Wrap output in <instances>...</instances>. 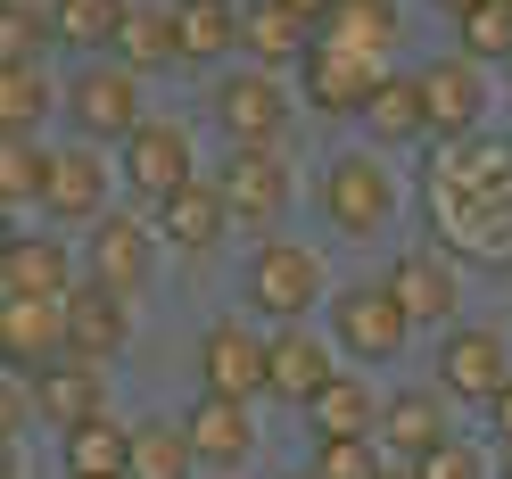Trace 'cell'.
<instances>
[{
  "label": "cell",
  "mask_w": 512,
  "mask_h": 479,
  "mask_svg": "<svg viewBox=\"0 0 512 479\" xmlns=\"http://www.w3.org/2000/svg\"><path fill=\"white\" fill-rule=\"evenodd\" d=\"M83 265H75V281H91V290H108V298H124L133 306L149 281H157V232H149V215H100V223H83Z\"/></svg>",
  "instance_id": "277c9868"
},
{
  "label": "cell",
  "mask_w": 512,
  "mask_h": 479,
  "mask_svg": "<svg viewBox=\"0 0 512 479\" xmlns=\"http://www.w3.org/2000/svg\"><path fill=\"white\" fill-rule=\"evenodd\" d=\"M199 397H223V405H256L265 397V331H248L240 314L199 331Z\"/></svg>",
  "instance_id": "30bf717a"
},
{
  "label": "cell",
  "mask_w": 512,
  "mask_h": 479,
  "mask_svg": "<svg viewBox=\"0 0 512 479\" xmlns=\"http://www.w3.org/2000/svg\"><path fill=\"white\" fill-rule=\"evenodd\" d=\"M380 290L397 298V314H405L413 331H446V323H455V306H463V273H455L446 248H405Z\"/></svg>",
  "instance_id": "4fadbf2b"
},
{
  "label": "cell",
  "mask_w": 512,
  "mask_h": 479,
  "mask_svg": "<svg viewBox=\"0 0 512 479\" xmlns=\"http://www.w3.org/2000/svg\"><path fill=\"white\" fill-rule=\"evenodd\" d=\"M372 471H380V446L372 438H314L306 479H372Z\"/></svg>",
  "instance_id": "e575fe53"
},
{
  "label": "cell",
  "mask_w": 512,
  "mask_h": 479,
  "mask_svg": "<svg viewBox=\"0 0 512 479\" xmlns=\"http://www.w3.org/2000/svg\"><path fill=\"white\" fill-rule=\"evenodd\" d=\"M323 339H331V356L347 364H397L405 347H413V323L397 314V298L380 290V281H347V290L323 298Z\"/></svg>",
  "instance_id": "7a4b0ae2"
},
{
  "label": "cell",
  "mask_w": 512,
  "mask_h": 479,
  "mask_svg": "<svg viewBox=\"0 0 512 479\" xmlns=\"http://www.w3.org/2000/svg\"><path fill=\"white\" fill-rule=\"evenodd\" d=\"M108 149H83V141H67V149H50V174H42V215L50 223H100L108 215Z\"/></svg>",
  "instance_id": "5bb4252c"
},
{
  "label": "cell",
  "mask_w": 512,
  "mask_h": 479,
  "mask_svg": "<svg viewBox=\"0 0 512 479\" xmlns=\"http://www.w3.org/2000/svg\"><path fill=\"white\" fill-rule=\"evenodd\" d=\"M207 182H215L223 215H232V223H248V232H273V223L290 215V199H298L290 157H281V149H232Z\"/></svg>",
  "instance_id": "ba28073f"
},
{
  "label": "cell",
  "mask_w": 512,
  "mask_h": 479,
  "mask_svg": "<svg viewBox=\"0 0 512 479\" xmlns=\"http://www.w3.org/2000/svg\"><path fill=\"white\" fill-rule=\"evenodd\" d=\"M207 108H215V133L232 149H281V133H290V83L256 75V67H223Z\"/></svg>",
  "instance_id": "5b68a950"
},
{
  "label": "cell",
  "mask_w": 512,
  "mask_h": 479,
  "mask_svg": "<svg viewBox=\"0 0 512 479\" xmlns=\"http://www.w3.org/2000/svg\"><path fill=\"white\" fill-rule=\"evenodd\" d=\"M25 405H34V422L75 430V422H91V413H108V380L91 364H75V356H58V364H42L34 380H25Z\"/></svg>",
  "instance_id": "ffe728a7"
},
{
  "label": "cell",
  "mask_w": 512,
  "mask_h": 479,
  "mask_svg": "<svg viewBox=\"0 0 512 479\" xmlns=\"http://www.w3.org/2000/svg\"><path fill=\"white\" fill-rule=\"evenodd\" d=\"M199 463H190L182 446V422H124V479H190Z\"/></svg>",
  "instance_id": "f1b7e54d"
},
{
  "label": "cell",
  "mask_w": 512,
  "mask_h": 479,
  "mask_svg": "<svg viewBox=\"0 0 512 479\" xmlns=\"http://www.w3.org/2000/svg\"><path fill=\"white\" fill-rule=\"evenodd\" d=\"M50 100H58V83L42 58H0V141H42Z\"/></svg>",
  "instance_id": "484cf974"
},
{
  "label": "cell",
  "mask_w": 512,
  "mask_h": 479,
  "mask_svg": "<svg viewBox=\"0 0 512 479\" xmlns=\"http://www.w3.org/2000/svg\"><path fill=\"white\" fill-rule=\"evenodd\" d=\"M504 67H512V58H504Z\"/></svg>",
  "instance_id": "7dc6e473"
},
{
  "label": "cell",
  "mask_w": 512,
  "mask_h": 479,
  "mask_svg": "<svg viewBox=\"0 0 512 479\" xmlns=\"http://www.w3.org/2000/svg\"><path fill=\"white\" fill-rule=\"evenodd\" d=\"M356 124L372 133V149H405V141H422V100H413V75H380Z\"/></svg>",
  "instance_id": "4dcf8cb0"
},
{
  "label": "cell",
  "mask_w": 512,
  "mask_h": 479,
  "mask_svg": "<svg viewBox=\"0 0 512 479\" xmlns=\"http://www.w3.org/2000/svg\"><path fill=\"white\" fill-rule=\"evenodd\" d=\"M331 372H339V356H331V339L314 331V323H281V331H265V397L306 405Z\"/></svg>",
  "instance_id": "2e32d148"
},
{
  "label": "cell",
  "mask_w": 512,
  "mask_h": 479,
  "mask_svg": "<svg viewBox=\"0 0 512 479\" xmlns=\"http://www.w3.org/2000/svg\"><path fill=\"white\" fill-rule=\"evenodd\" d=\"M50 174V141H0V207H34Z\"/></svg>",
  "instance_id": "836d02e7"
},
{
  "label": "cell",
  "mask_w": 512,
  "mask_h": 479,
  "mask_svg": "<svg viewBox=\"0 0 512 479\" xmlns=\"http://www.w3.org/2000/svg\"><path fill=\"white\" fill-rule=\"evenodd\" d=\"M124 347H133V306L108 298V290H91V281H75L67 298H58V356H75V364H116Z\"/></svg>",
  "instance_id": "7c38bea8"
},
{
  "label": "cell",
  "mask_w": 512,
  "mask_h": 479,
  "mask_svg": "<svg viewBox=\"0 0 512 479\" xmlns=\"http://www.w3.org/2000/svg\"><path fill=\"white\" fill-rule=\"evenodd\" d=\"M265 9H281V17H298L306 34H314V25H323V9H331V0H265Z\"/></svg>",
  "instance_id": "f35d334b"
},
{
  "label": "cell",
  "mask_w": 512,
  "mask_h": 479,
  "mask_svg": "<svg viewBox=\"0 0 512 479\" xmlns=\"http://www.w3.org/2000/svg\"><path fill=\"white\" fill-rule=\"evenodd\" d=\"M0 479H17V446H0Z\"/></svg>",
  "instance_id": "60d3db41"
},
{
  "label": "cell",
  "mask_w": 512,
  "mask_h": 479,
  "mask_svg": "<svg viewBox=\"0 0 512 479\" xmlns=\"http://www.w3.org/2000/svg\"><path fill=\"white\" fill-rule=\"evenodd\" d=\"M75 290V248L50 240V232H17L9 248H0V298H42L58 306Z\"/></svg>",
  "instance_id": "ac0fdd59"
},
{
  "label": "cell",
  "mask_w": 512,
  "mask_h": 479,
  "mask_svg": "<svg viewBox=\"0 0 512 479\" xmlns=\"http://www.w3.org/2000/svg\"><path fill=\"white\" fill-rule=\"evenodd\" d=\"M58 455H67V479H124V422L91 413V422L58 430Z\"/></svg>",
  "instance_id": "f546056e"
},
{
  "label": "cell",
  "mask_w": 512,
  "mask_h": 479,
  "mask_svg": "<svg viewBox=\"0 0 512 479\" xmlns=\"http://www.w3.org/2000/svg\"><path fill=\"white\" fill-rule=\"evenodd\" d=\"M166 25H174L182 67H215V58L240 50V0H166Z\"/></svg>",
  "instance_id": "7402d4cb"
},
{
  "label": "cell",
  "mask_w": 512,
  "mask_h": 479,
  "mask_svg": "<svg viewBox=\"0 0 512 479\" xmlns=\"http://www.w3.org/2000/svg\"><path fill=\"white\" fill-rule=\"evenodd\" d=\"M116 67L133 75V83H149V75H166V67H182V50H174V25H166V9H124V25H116Z\"/></svg>",
  "instance_id": "4316f807"
},
{
  "label": "cell",
  "mask_w": 512,
  "mask_h": 479,
  "mask_svg": "<svg viewBox=\"0 0 512 479\" xmlns=\"http://www.w3.org/2000/svg\"><path fill=\"white\" fill-rule=\"evenodd\" d=\"M455 430H446V397L438 389H397L380 397V422H372V446L380 463H422L430 446H446Z\"/></svg>",
  "instance_id": "e0dca14e"
},
{
  "label": "cell",
  "mask_w": 512,
  "mask_h": 479,
  "mask_svg": "<svg viewBox=\"0 0 512 479\" xmlns=\"http://www.w3.org/2000/svg\"><path fill=\"white\" fill-rule=\"evenodd\" d=\"M298 75H306V100H314V116H364L372 83H380V67H364V58H347V50H331V42H306Z\"/></svg>",
  "instance_id": "44dd1931"
},
{
  "label": "cell",
  "mask_w": 512,
  "mask_h": 479,
  "mask_svg": "<svg viewBox=\"0 0 512 479\" xmlns=\"http://www.w3.org/2000/svg\"><path fill=\"white\" fill-rule=\"evenodd\" d=\"M182 446L190 463L215 471V479H240L248 455H256V405H223V397H199L182 413Z\"/></svg>",
  "instance_id": "9a60e30c"
},
{
  "label": "cell",
  "mask_w": 512,
  "mask_h": 479,
  "mask_svg": "<svg viewBox=\"0 0 512 479\" xmlns=\"http://www.w3.org/2000/svg\"><path fill=\"white\" fill-rule=\"evenodd\" d=\"M240 290H248V314H265L281 331V323H314V306L331 298V273H323V257L306 240H256Z\"/></svg>",
  "instance_id": "6da1fadb"
},
{
  "label": "cell",
  "mask_w": 512,
  "mask_h": 479,
  "mask_svg": "<svg viewBox=\"0 0 512 479\" xmlns=\"http://www.w3.org/2000/svg\"><path fill=\"white\" fill-rule=\"evenodd\" d=\"M504 157H512V141H504Z\"/></svg>",
  "instance_id": "f6af8a7d"
},
{
  "label": "cell",
  "mask_w": 512,
  "mask_h": 479,
  "mask_svg": "<svg viewBox=\"0 0 512 479\" xmlns=\"http://www.w3.org/2000/svg\"><path fill=\"white\" fill-rule=\"evenodd\" d=\"M455 58H471V67L512 58V0H479V9L455 17Z\"/></svg>",
  "instance_id": "d6a6232c"
},
{
  "label": "cell",
  "mask_w": 512,
  "mask_h": 479,
  "mask_svg": "<svg viewBox=\"0 0 512 479\" xmlns=\"http://www.w3.org/2000/svg\"><path fill=\"white\" fill-rule=\"evenodd\" d=\"M413 100H422V141H471L479 116H488V75L471 58L438 50L413 67Z\"/></svg>",
  "instance_id": "52a82bcc"
},
{
  "label": "cell",
  "mask_w": 512,
  "mask_h": 479,
  "mask_svg": "<svg viewBox=\"0 0 512 479\" xmlns=\"http://www.w3.org/2000/svg\"><path fill=\"white\" fill-rule=\"evenodd\" d=\"M149 232H157V240H174L182 257H207V248H223L232 215H223V199H215V182H207V174H190V182H174L166 199H157Z\"/></svg>",
  "instance_id": "d6986e66"
},
{
  "label": "cell",
  "mask_w": 512,
  "mask_h": 479,
  "mask_svg": "<svg viewBox=\"0 0 512 479\" xmlns=\"http://www.w3.org/2000/svg\"><path fill=\"white\" fill-rule=\"evenodd\" d=\"M290 479H306V471H290Z\"/></svg>",
  "instance_id": "bcb514c9"
},
{
  "label": "cell",
  "mask_w": 512,
  "mask_h": 479,
  "mask_svg": "<svg viewBox=\"0 0 512 479\" xmlns=\"http://www.w3.org/2000/svg\"><path fill=\"white\" fill-rule=\"evenodd\" d=\"M314 34H323L331 50H347V58H364V67H380L389 42L405 34V17H397V0H331Z\"/></svg>",
  "instance_id": "603a6c76"
},
{
  "label": "cell",
  "mask_w": 512,
  "mask_h": 479,
  "mask_svg": "<svg viewBox=\"0 0 512 479\" xmlns=\"http://www.w3.org/2000/svg\"><path fill=\"white\" fill-rule=\"evenodd\" d=\"M42 364H58V306L0 298V372L25 380V372H42Z\"/></svg>",
  "instance_id": "cb8c5ba5"
},
{
  "label": "cell",
  "mask_w": 512,
  "mask_h": 479,
  "mask_svg": "<svg viewBox=\"0 0 512 479\" xmlns=\"http://www.w3.org/2000/svg\"><path fill=\"white\" fill-rule=\"evenodd\" d=\"M496 479H512V455H504V471H496Z\"/></svg>",
  "instance_id": "ee69618b"
},
{
  "label": "cell",
  "mask_w": 512,
  "mask_h": 479,
  "mask_svg": "<svg viewBox=\"0 0 512 479\" xmlns=\"http://www.w3.org/2000/svg\"><path fill=\"white\" fill-rule=\"evenodd\" d=\"M58 116L75 124L83 149H108V141H124L141 124V83L124 75L116 58H83V67L58 83Z\"/></svg>",
  "instance_id": "3957f363"
},
{
  "label": "cell",
  "mask_w": 512,
  "mask_h": 479,
  "mask_svg": "<svg viewBox=\"0 0 512 479\" xmlns=\"http://www.w3.org/2000/svg\"><path fill=\"white\" fill-rule=\"evenodd\" d=\"M438 9H446V17H463V9H479V0H438Z\"/></svg>",
  "instance_id": "b9f144b4"
},
{
  "label": "cell",
  "mask_w": 512,
  "mask_h": 479,
  "mask_svg": "<svg viewBox=\"0 0 512 479\" xmlns=\"http://www.w3.org/2000/svg\"><path fill=\"white\" fill-rule=\"evenodd\" d=\"M298 413L314 422V438H372V422H380V389H372L364 372H331Z\"/></svg>",
  "instance_id": "d4e9b609"
},
{
  "label": "cell",
  "mask_w": 512,
  "mask_h": 479,
  "mask_svg": "<svg viewBox=\"0 0 512 479\" xmlns=\"http://www.w3.org/2000/svg\"><path fill=\"white\" fill-rule=\"evenodd\" d=\"M323 215L347 240H372L380 223L397 215V174L380 166V149H339L323 166Z\"/></svg>",
  "instance_id": "8992f818"
},
{
  "label": "cell",
  "mask_w": 512,
  "mask_h": 479,
  "mask_svg": "<svg viewBox=\"0 0 512 479\" xmlns=\"http://www.w3.org/2000/svg\"><path fill=\"white\" fill-rule=\"evenodd\" d=\"M124 9H133V0H50V34L67 50H83V58H108Z\"/></svg>",
  "instance_id": "1f68e13d"
},
{
  "label": "cell",
  "mask_w": 512,
  "mask_h": 479,
  "mask_svg": "<svg viewBox=\"0 0 512 479\" xmlns=\"http://www.w3.org/2000/svg\"><path fill=\"white\" fill-rule=\"evenodd\" d=\"M17 240V207H0V248H9Z\"/></svg>",
  "instance_id": "ab89813d"
},
{
  "label": "cell",
  "mask_w": 512,
  "mask_h": 479,
  "mask_svg": "<svg viewBox=\"0 0 512 479\" xmlns=\"http://www.w3.org/2000/svg\"><path fill=\"white\" fill-rule=\"evenodd\" d=\"M405 479H488V463H479L463 438H446V446H430L422 463H405Z\"/></svg>",
  "instance_id": "d590c367"
},
{
  "label": "cell",
  "mask_w": 512,
  "mask_h": 479,
  "mask_svg": "<svg viewBox=\"0 0 512 479\" xmlns=\"http://www.w3.org/2000/svg\"><path fill=\"white\" fill-rule=\"evenodd\" d=\"M488 430H496V446H504V455H512V380H504V389L488 397Z\"/></svg>",
  "instance_id": "74e56055"
},
{
  "label": "cell",
  "mask_w": 512,
  "mask_h": 479,
  "mask_svg": "<svg viewBox=\"0 0 512 479\" xmlns=\"http://www.w3.org/2000/svg\"><path fill=\"white\" fill-rule=\"evenodd\" d=\"M25 430H34V405H25V380L0 372V446H17Z\"/></svg>",
  "instance_id": "8d00e7d4"
},
{
  "label": "cell",
  "mask_w": 512,
  "mask_h": 479,
  "mask_svg": "<svg viewBox=\"0 0 512 479\" xmlns=\"http://www.w3.org/2000/svg\"><path fill=\"white\" fill-rule=\"evenodd\" d=\"M108 174L133 190V199H149V207H157L174 182L199 174V166H190V133H182V124H166V116H141L133 133L116 141V166H108Z\"/></svg>",
  "instance_id": "8fae6325"
},
{
  "label": "cell",
  "mask_w": 512,
  "mask_h": 479,
  "mask_svg": "<svg viewBox=\"0 0 512 479\" xmlns=\"http://www.w3.org/2000/svg\"><path fill=\"white\" fill-rule=\"evenodd\" d=\"M504 380H512L504 331H479V323H446V331H438V380H430V389H438L446 405H488Z\"/></svg>",
  "instance_id": "9c48e42d"
},
{
  "label": "cell",
  "mask_w": 512,
  "mask_h": 479,
  "mask_svg": "<svg viewBox=\"0 0 512 479\" xmlns=\"http://www.w3.org/2000/svg\"><path fill=\"white\" fill-rule=\"evenodd\" d=\"M372 479H405V463H380V471H372Z\"/></svg>",
  "instance_id": "7bdbcfd3"
},
{
  "label": "cell",
  "mask_w": 512,
  "mask_h": 479,
  "mask_svg": "<svg viewBox=\"0 0 512 479\" xmlns=\"http://www.w3.org/2000/svg\"><path fill=\"white\" fill-rule=\"evenodd\" d=\"M306 42H314L306 25H298V17H281V9H265V0H248V9H240V50H248V67H256V75L298 67Z\"/></svg>",
  "instance_id": "83f0119b"
}]
</instances>
